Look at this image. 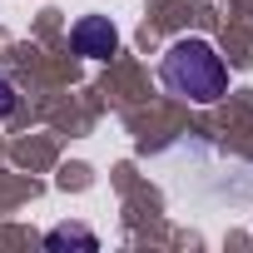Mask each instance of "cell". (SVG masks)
Wrapping results in <instances>:
<instances>
[{
    "instance_id": "6da1fadb",
    "label": "cell",
    "mask_w": 253,
    "mask_h": 253,
    "mask_svg": "<svg viewBox=\"0 0 253 253\" xmlns=\"http://www.w3.org/2000/svg\"><path fill=\"white\" fill-rule=\"evenodd\" d=\"M159 80H164L169 94H179L189 104H218L228 94V65L204 35L174 40L159 60Z\"/></svg>"
},
{
    "instance_id": "277c9868",
    "label": "cell",
    "mask_w": 253,
    "mask_h": 253,
    "mask_svg": "<svg viewBox=\"0 0 253 253\" xmlns=\"http://www.w3.org/2000/svg\"><path fill=\"white\" fill-rule=\"evenodd\" d=\"M15 109H20V89H15L10 75H0V119H10Z\"/></svg>"
},
{
    "instance_id": "7a4b0ae2",
    "label": "cell",
    "mask_w": 253,
    "mask_h": 253,
    "mask_svg": "<svg viewBox=\"0 0 253 253\" xmlns=\"http://www.w3.org/2000/svg\"><path fill=\"white\" fill-rule=\"evenodd\" d=\"M70 45H75V55H84V60H109V55L119 50V30H114L109 15H80L75 30H70Z\"/></svg>"
},
{
    "instance_id": "3957f363",
    "label": "cell",
    "mask_w": 253,
    "mask_h": 253,
    "mask_svg": "<svg viewBox=\"0 0 253 253\" xmlns=\"http://www.w3.org/2000/svg\"><path fill=\"white\" fill-rule=\"evenodd\" d=\"M45 243H50V248H65V243H75V248H89V253L99 248V238H94L89 228H50V233H45Z\"/></svg>"
}]
</instances>
